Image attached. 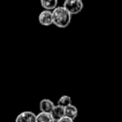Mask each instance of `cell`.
<instances>
[{
    "mask_svg": "<svg viewBox=\"0 0 122 122\" xmlns=\"http://www.w3.org/2000/svg\"><path fill=\"white\" fill-rule=\"evenodd\" d=\"M57 122H74L73 120H71V119L70 118H67V117H63L62 119H60L59 120H58Z\"/></svg>",
    "mask_w": 122,
    "mask_h": 122,
    "instance_id": "cell-11",
    "label": "cell"
},
{
    "mask_svg": "<svg viewBox=\"0 0 122 122\" xmlns=\"http://www.w3.org/2000/svg\"><path fill=\"white\" fill-rule=\"evenodd\" d=\"M78 109L74 105H70L65 108V116L75 120L78 116Z\"/></svg>",
    "mask_w": 122,
    "mask_h": 122,
    "instance_id": "cell-7",
    "label": "cell"
},
{
    "mask_svg": "<svg viewBox=\"0 0 122 122\" xmlns=\"http://www.w3.org/2000/svg\"><path fill=\"white\" fill-rule=\"evenodd\" d=\"M50 115L52 116L53 120H54V122H57L58 120H59L60 119L65 117V108L56 105L54 107L53 110L51 111Z\"/></svg>",
    "mask_w": 122,
    "mask_h": 122,
    "instance_id": "cell-6",
    "label": "cell"
},
{
    "mask_svg": "<svg viewBox=\"0 0 122 122\" xmlns=\"http://www.w3.org/2000/svg\"><path fill=\"white\" fill-rule=\"evenodd\" d=\"M39 22L43 26H50L53 24V14L51 11L44 10L39 15Z\"/></svg>",
    "mask_w": 122,
    "mask_h": 122,
    "instance_id": "cell-3",
    "label": "cell"
},
{
    "mask_svg": "<svg viewBox=\"0 0 122 122\" xmlns=\"http://www.w3.org/2000/svg\"><path fill=\"white\" fill-rule=\"evenodd\" d=\"M40 4L44 10L51 11V12L58 7L57 0H41Z\"/></svg>",
    "mask_w": 122,
    "mask_h": 122,
    "instance_id": "cell-8",
    "label": "cell"
},
{
    "mask_svg": "<svg viewBox=\"0 0 122 122\" xmlns=\"http://www.w3.org/2000/svg\"><path fill=\"white\" fill-rule=\"evenodd\" d=\"M53 24L60 29H65L71 22V14L63 7L59 6L52 11Z\"/></svg>",
    "mask_w": 122,
    "mask_h": 122,
    "instance_id": "cell-1",
    "label": "cell"
},
{
    "mask_svg": "<svg viewBox=\"0 0 122 122\" xmlns=\"http://www.w3.org/2000/svg\"><path fill=\"white\" fill-rule=\"evenodd\" d=\"M36 122H54L50 114L39 112L36 115Z\"/></svg>",
    "mask_w": 122,
    "mask_h": 122,
    "instance_id": "cell-9",
    "label": "cell"
},
{
    "mask_svg": "<svg viewBox=\"0 0 122 122\" xmlns=\"http://www.w3.org/2000/svg\"><path fill=\"white\" fill-rule=\"evenodd\" d=\"M15 122H36V115L32 111H23L16 117Z\"/></svg>",
    "mask_w": 122,
    "mask_h": 122,
    "instance_id": "cell-4",
    "label": "cell"
},
{
    "mask_svg": "<svg viewBox=\"0 0 122 122\" xmlns=\"http://www.w3.org/2000/svg\"><path fill=\"white\" fill-rule=\"evenodd\" d=\"M64 8L71 15L78 14L83 10L84 4L81 0H66L64 3Z\"/></svg>",
    "mask_w": 122,
    "mask_h": 122,
    "instance_id": "cell-2",
    "label": "cell"
},
{
    "mask_svg": "<svg viewBox=\"0 0 122 122\" xmlns=\"http://www.w3.org/2000/svg\"><path fill=\"white\" fill-rule=\"evenodd\" d=\"M57 105L61 107H64V108L72 105L71 97L69 96V95H63V96H61L60 98L59 99V100H58Z\"/></svg>",
    "mask_w": 122,
    "mask_h": 122,
    "instance_id": "cell-10",
    "label": "cell"
},
{
    "mask_svg": "<svg viewBox=\"0 0 122 122\" xmlns=\"http://www.w3.org/2000/svg\"><path fill=\"white\" fill-rule=\"evenodd\" d=\"M54 106L55 105L54 104V102L49 99H43L39 103V110L40 112L43 113L50 114Z\"/></svg>",
    "mask_w": 122,
    "mask_h": 122,
    "instance_id": "cell-5",
    "label": "cell"
}]
</instances>
